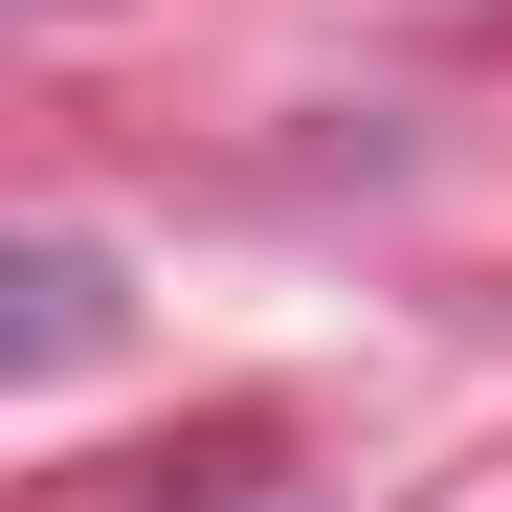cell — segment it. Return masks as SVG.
Listing matches in <instances>:
<instances>
[{"label": "cell", "mask_w": 512, "mask_h": 512, "mask_svg": "<svg viewBox=\"0 0 512 512\" xmlns=\"http://www.w3.org/2000/svg\"><path fill=\"white\" fill-rule=\"evenodd\" d=\"M201 512H334V490H201Z\"/></svg>", "instance_id": "1"}]
</instances>
